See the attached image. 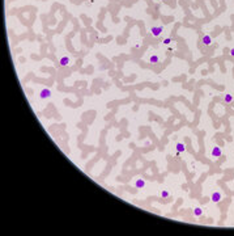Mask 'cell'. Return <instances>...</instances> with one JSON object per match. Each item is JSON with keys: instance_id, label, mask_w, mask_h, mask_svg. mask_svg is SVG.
Here are the masks:
<instances>
[{"instance_id": "5b68a950", "label": "cell", "mask_w": 234, "mask_h": 236, "mask_svg": "<svg viewBox=\"0 0 234 236\" xmlns=\"http://www.w3.org/2000/svg\"><path fill=\"white\" fill-rule=\"evenodd\" d=\"M201 42H203V45H205V46H211L213 41H212L211 36L205 34V36H203V38H201Z\"/></svg>"}, {"instance_id": "7c38bea8", "label": "cell", "mask_w": 234, "mask_h": 236, "mask_svg": "<svg viewBox=\"0 0 234 236\" xmlns=\"http://www.w3.org/2000/svg\"><path fill=\"white\" fill-rule=\"evenodd\" d=\"M160 195H161V198H167V197H169V192H167V190H162V192L160 193Z\"/></svg>"}, {"instance_id": "30bf717a", "label": "cell", "mask_w": 234, "mask_h": 236, "mask_svg": "<svg viewBox=\"0 0 234 236\" xmlns=\"http://www.w3.org/2000/svg\"><path fill=\"white\" fill-rule=\"evenodd\" d=\"M194 215L195 216H201L203 215V209L201 207H195L194 209Z\"/></svg>"}, {"instance_id": "3957f363", "label": "cell", "mask_w": 234, "mask_h": 236, "mask_svg": "<svg viewBox=\"0 0 234 236\" xmlns=\"http://www.w3.org/2000/svg\"><path fill=\"white\" fill-rule=\"evenodd\" d=\"M221 199H222V195H221V193H220V192H213V193H212V195H211V201H212L213 203H218Z\"/></svg>"}, {"instance_id": "4fadbf2b", "label": "cell", "mask_w": 234, "mask_h": 236, "mask_svg": "<svg viewBox=\"0 0 234 236\" xmlns=\"http://www.w3.org/2000/svg\"><path fill=\"white\" fill-rule=\"evenodd\" d=\"M171 42H173V40H171L170 37H166V38L164 40V43H165V45H170Z\"/></svg>"}, {"instance_id": "6da1fadb", "label": "cell", "mask_w": 234, "mask_h": 236, "mask_svg": "<svg viewBox=\"0 0 234 236\" xmlns=\"http://www.w3.org/2000/svg\"><path fill=\"white\" fill-rule=\"evenodd\" d=\"M51 89L50 88H43L41 92H39V98L41 100H46V98H50L51 97Z\"/></svg>"}, {"instance_id": "8fae6325", "label": "cell", "mask_w": 234, "mask_h": 236, "mask_svg": "<svg viewBox=\"0 0 234 236\" xmlns=\"http://www.w3.org/2000/svg\"><path fill=\"white\" fill-rule=\"evenodd\" d=\"M231 101H233V96H231V94H226V96L224 97V102L229 104V102H231Z\"/></svg>"}, {"instance_id": "52a82bcc", "label": "cell", "mask_w": 234, "mask_h": 236, "mask_svg": "<svg viewBox=\"0 0 234 236\" xmlns=\"http://www.w3.org/2000/svg\"><path fill=\"white\" fill-rule=\"evenodd\" d=\"M69 58L68 57H62L60 59H59V64L62 66V67H65V66H68L69 64Z\"/></svg>"}, {"instance_id": "277c9868", "label": "cell", "mask_w": 234, "mask_h": 236, "mask_svg": "<svg viewBox=\"0 0 234 236\" xmlns=\"http://www.w3.org/2000/svg\"><path fill=\"white\" fill-rule=\"evenodd\" d=\"M221 148L220 147H213L212 148V152H211V155H212V158L213 159H218L220 156H221Z\"/></svg>"}, {"instance_id": "5bb4252c", "label": "cell", "mask_w": 234, "mask_h": 236, "mask_svg": "<svg viewBox=\"0 0 234 236\" xmlns=\"http://www.w3.org/2000/svg\"><path fill=\"white\" fill-rule=\"evenodd\" d=\"M229 54H230L231 57H234V47H231V49L229 50Z\"/></svg>"}, {"instance_id": "ba28073f", "label": "cell", "mask_w": 234, "mask_h": 236, "mask_svg": "<svg viewBox=\"0 0 234 236\" xmlns=\"http://www.w3.org/2000/svg\"><path fill=\"white\" fill-rule=\"evenodd\" d=\"M158 62H160V58H158V55H156V54L151 55V58H149V63H152V64H156V63H158Z\"/></svg>"}, {"instance_id": "9c48e42d", "label": "cell", "mask_w": 234, "mask_h": 236, "mask_svg": "<svg viewBox=\"0 0 234 236\" xmlns=\"http://www.w3.org/2000/svg\"><path fill=\"white\" fill-rule=\"evenodd\" d=\"M177 151H179V152H184V151H186V146H184V143H182V142L177 143Z\"/></svg>"}, {"instance_id": "8992f818", "label": "cell", "mask_w": 234, "mask_h": 236, "mask_svg": "<svg viewBox=\"0 0 234 236\" xmlns=\"http://www.w3.org/2000/svg\"><path fill=\"white\" fill-rule=\"evenodd\" d=\"M145 186V180L144 178H136L135 181V188L136 189H143Z\"/></svg>"}, {"instance_id": "7a4b0ae2", "label": "cell", "mask_w": 234, "mask_h": 236, "mask_svg": "<svg viewBox=\"0 0 234 236\" xmlns=\"http://www.w3.org/2000/svg\"><path fill=\"white\" fill-rule=\"evenodd\" d=\"M162 32H164V28H162V26H152V28H151V33H152L153 37L161 36Z\"/></svg>"}]
</instances>
